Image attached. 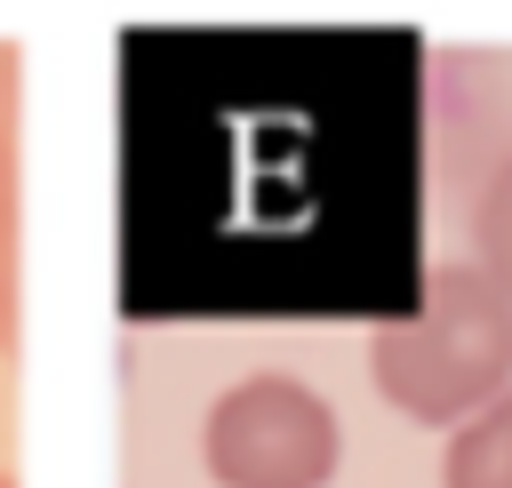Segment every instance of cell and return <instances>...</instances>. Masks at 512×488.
<instances>
[{
    "label": "cell",
    "instance_id": "6da1fadb",
    "mask_svg": "<svg viewBox=\"0 0 512 488\" xmlns=\"http://www.w3.org/2000/svg\"><path fill=\"white\" fill-rule=\"evenodd\" d=\"M368 384L408 424H464L472 408L512 392V288L480 256L432 264L416 304L368 336Z\"/></svg>",
    "mask_w": 512,
    "mask_h": 488
},
{
    "label": "cell",
    "instance_id": "7a4b0ae2",
    "mask_svg": "<svg viewBox=\"0 0 512 488\" xmlns=\"http://www.w3.org/2000/svg\"><path fill=\"white\" fill-rule=\"evenodd\" d=\"M200 464L216 488H328L344 424L304 376H240L200 416Z\"/></svg>",
    "mask_w": 512,
    "mask_h": 488
},
{
    "label": "cell",
    "instance_id": "3957f363",
    "mask_svg": "<svg viewBox=\"0 0 512 488\" xmlns=\"http://www.w3.org/2000/svg\"><path fill=\"white\" fill-rule=\"evenodd\" d=\"M440 488H512V392H496L488 408L448 424Z\"/></svg>",
    "mask_w": 512,
    "mask_h": 488
},
{
    "label": "cell",
    "instance_id": "277c9868",
    "mask_svg": "<svg viewBox=\"0 0 512 488\" xmlns=\"http://www.w3.org/2000/svg\"><path fill=\"white\" fill-rule=\"evenodd\" d=\"M472 256L512 288V152L472 184Z\"/></svg>",
    "mask_w": 512,
    "mask_h": 488
},
{
    "label": "cell",
    "instance_id": "5b68a950",
    "mask_svg": "<svg viewBox=\"0 0 512 488\" xmlns=\"http://www.w3.org/2000/svg\"><path fill=\"white\" fill-rule=\"evenodd\" d=\"M16 344V224H8V200H0V352Z\"/></svg>",
    "mask_w": 512,
    "mask_h": 488
},
{
    "label": "cell",
    "instance_id": "8992f818",
    "mask_svg": "<svg viewBox=\"0 0 512 488\" xmlns=\"http://www.w3.org/2000/svg\"><path fill=\"white\" fill-rule=\"evenodd\" d=\"M8 184H16V168H8V128H0V200H8Z\"/></svg>",
    "mask_w": 512,
    "mask_h": 488
},
{
    "label": "cell",
    "instance_id": "52a82bcc",
    "mask_svg": "<svg viewBox=\"0 0 512 488\" xmlns=\"http://www.w3.org/2000/svg\"><path fill=\"white\" fill-rule=\"evenodd\" d=\"M0 488H16V480H8V472H0Z\"/></svg>",
    "mask_w": 512,
    "mask_h": 488
}]
</instances>
